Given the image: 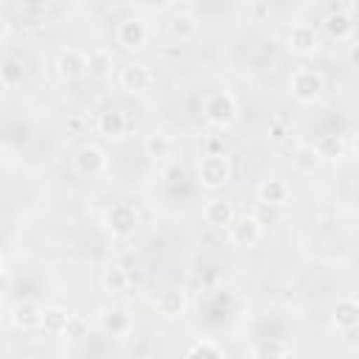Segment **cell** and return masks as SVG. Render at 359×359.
<instances>
[{"label": "cell", "mask_w": 359, "mask_h": 359, "mask_svg": "<svg viewBox=\"0 0 359 359\" xmlns=\"http://www.w3.org/2000/svg\"><path fill=\"white\" fill-rule=\"evenodd\" d=\"M292 165H294L300 174H314V171H320L323 160H320V154L314 151L311 143H300V146L292 151Z\"/></svg>", "instance_id": "obj_23"}, {"label": "cell", "mask_w": 359, "mask_h": 359, "mask_svg": "<svg viewBox=\"0 0 359 359\" xmlns=\"http://www.w3.org/2000/svg\"><path fill=\"white\" fill-rule=\"evenodd\" d=\"M115 39H118V45L123 50H143L146 42H149V22H146V17H140V14L123 17L115 25Z\"/></svg>", "instance_id": "obj_5"}, {"label": "cell", "mask_w": 359, "mask_h": 359, "mask_svg": "<svg viewBox=\"0 0 359 359\" xmlns=\"http://www.w3.org/2000/svg\"><path fill=\"white\" fill-rule=\"evenodd\" d=\"M227 238H230L233 247L250 250V247H255V244L264 238V224H261V219L252 216V213L236 216V219L230 222V227H227Z\"/></svg>", "instance_id": "obj_4"}, {"label": "cell", "mask_w": 359, "mask_h": 359, "mask_svg": "<svg viewBox=\"0 0 359 359\" xmlns=\"http://www.w3.org/2000/svg\"><path fill=\"white\" fill-rule=\"evenodd\" d=\"M289 356V342L269 337V339H258L250 348V359H286Z\"/></svg>", "instance_id": "obj_22"}, {"label": "cell", "mask_w": 359, "mask_h": 359, "mask_svg": "<svg viewBox=\"0 0 359 359\" xmlns=\"http://www.w3.org/2000/svg\"><path fill=\"white\" fill-rule=\"evenodd\" d=\"M6 275V255H3V250H0V278Z\"/></svg>", "instance_id": "obj_31"}, {"label": "cell", "mask_w": 359, "mask_h": 359, "mask_svg": "<svg viewBox=\"0 0 359 359\" xmlns=\"http://www.w3.org/2000/svg\"><path fill=\"white\" fill-rule=\"evenodd\" d=\"M311 146L320 154V160H342L345 157V137L342 135H323Z\"/></svg>", "instance_id": "obj_25"}, {"label": "cell", "mask_w": 359, "mask_h": 359, "mask_svg": "<svg viewBox=\"0 0 359 359\" xmlns=\"http://www.w3.org/2000/svg\"><path fill=\"white\" fill-rule=\"evenodd\" d=\"M98 325L109 337H126L132 331V314L123 306H109L98 311Z\"/></svg>", "instance_id": "obj_13"}, {"label": "cell", "mask_w": 359, "mask_h": 359, "mask_svg": "<svg viewBox=\"0 0 359 359\" xmlns=\"http://www.w3.org/2000/svg\"><path fill=\"white\" fill-rule=\"evenodd\" d=\"M67 320H70V311H67V309H62V306H48V309L42 311L39 328H42L45 334H50V337H62Z\"/></svg>", "instance_id": "obj_24"}, {"label": "cell", "mask_w": 359, "mask_h": 359, "mask_svg": "<svg viewBox=\"0 0 359 359\" xmlns=\"http://www.w3.org/2000/svg\"><path fill=\"white\" fill-rule=\"evenodd\" d=\"M202 216H205V222L210 224V227H230V222L236 219V210H233V202H227V199H210L208 205H205V210H202Z\"/></svg>", "instance_id": "obj_20"}, {"label": "cell", "mask_w": 359, "mask_h": 359, "mask_svg": "<svg viewBox=\"0 0 359 359\" xmlns=\"http://www.w3.org/2000/svg\"><path fill=\"white\" fill-rule=\"evenodd\" d=\"M17 79H22V70L17 62H6L3 65V84H14Z\"/></svg>", "instance_id": "obj_29"}, {"label": "cell", "mask_w": 359, "mask_h": 359, "mask_svg": "<svg viewBox=\"0 0 359 359\" xmlns=\"http://www.w3.org/2000/svg\"><path fill=\"white\" fill-rule=\"evenodd\" d=\"M154 84V73L146 62H126L121 70H118V87L129 95H140V93H149Z\"/></svg>", "instance_id": "obj_7"}, {"label": "cell", "mask_w": 359, "mask_h": 359, "mask_svg": "<svg viewBox=\"0 0 359 359\" xmlns=\"http://www.w3.org/2000/svg\"><path fill=\"white\" fill-rule=\"evenodd\" d=\"M0 84H3V65H0Z\"/></svg>", "instance_id": "obj_32"}, {"label": "cell", "mask_w": 359, "mask_h": 359, "mask_svg": "<svg viewBox=\"0 0 359 359\" xmlns=\"http://www.w3.org/2000/svg\"><path fill=\"white\" fill-rule=\"evenodd\" d=\"M101 289L107 294H123L129 289V272L121 264H109L101 272Z\"/></svg>", "instance_id": "obj_21"}, {"label": "cell", "mask_w": 359, "mask_h": 359, "mask_svg": "<svg viewBox=\"0 0 359 359\" xmlns=\"http://www.w3.org/2000/svg\"><path fill=\"white\" fill-rule=\"evenodd\" d=\"M56 73L62 81H76L87 73V53L79 48H62L56 56Z\"/></svg>", "instance_id": "obj_11"}, {"label": "cell", "mask_w": 359, "mask_h": 359, "mask_svg": "<svg viewBox=\"0 0 359 359\" xmlns=\"http://www.w3.org/2000/svg\"><path fill=\"white\" fill-rule=\"evenodd\" d=\"M196 34H199V20L191 11H180L177 8L168 17V36L174 42H191V39H196Z\"/></svg>", "instance_id": "obj_14"}, {"label": "cell", "mask_w": 359, "mask_h": 359, "mask_svg": "<svg viewBox=\"0 0 359 359\" xmlns=\"http://www.w3.org/2000/svg\"><path fill=\"white\" fill-rule=\"evenodd\" d=\"M171 149H174V143H171V137H168L165 132H151V135H146V140H143V151H146V157H151V160H165V157L171 154Z\"/></svg>", "instance_id": "obj_26"}, {"label": "cell", "mask_w": 359, "mask_h": 359, "mask_svg": "<svg viewBox=\"0 0 359 359\" xmlns=\"http://www.w3.org/2000/svg\"><path fill=\"white\" fill-rule=\"evenodd\" d=\"M107 165H109L107 151L98 149V146H93V143L76 149V154H73V171H76L79 177H84V180L101 177V174L107 171Z\"/></svg>", "instance_id": "obj_8"}, {"label": "cell", "mask_w": 359, "mask_h": 359, "mask_svg": "<svg viewBox=\"0 0 359 359\" xmlns=\"http://www.w3.org/2000/svg\"><path fill=\"white\" fill-rule=\"evenodd\" d=\"M104 227L112 238H129L137 230V210L129 202H115L104 213Z\"/></svg>", "instance_id": "obj_6"}, {"label": "cell", "mask_w": 359, "mask_h": 359, "mask_svg": "<svg viewBox=\"0 0 359 359\" xmlns=\"http://www.w3.org/2000/svg\"><path fill=\"white\" fill-rule=\"evenodd\" d=\"M233 177V165H230V157L222 154V151H208L199 157L196 163V180L205 191H219L230 182Z\"/></svg>", "instance_id": "obj_2"}, {"label": "cell", "mask_w": 359, "mask_h": 359, "mask_svg": "<svg viewBox=\"0 0 359 359\" xmlns=\"http://www.w3.org/2000/svg\"><path fill=\"white\" fill-rule=\"evenodd\" d=\"M331 320H334V328H337V331L353 334V328L359 325V303H356V297H353V294L339 297L337 306H334Z\"/></svg>", "instance_id": "obj_16"}, {"label": "cell", "mask_w": 359, "mask_h": 359, "mask_svg": "<svg viewBox=\"0 0 359 359\" xmlns=\"http://www.w3.org/2000/svg\"><path fill=\"white\" fill-rule=\"evenodd\" d=\"M289 93L300 104H311L325 93V76L314 67H294L289 76Z\"/></svg>", "instance_id": "obj_3"}, {"label": "cell", "mask_w": 359, "mask_h": 359, "mask_svg": "<svg viewBox=\"0 0 359 359\" xmlns=\"http://www.w3.org/2000/svg\"><path fill=\"white\" fill-rule=\"evenodd\" d=\"M202 115L216 129H230L238 121V101L230 90H213L202 98Z\"/></svg>", "instance_id": "obj_1"}, {"label": "cell", "mask_w": 359, "mask_h": 359, "mask_svg": "<svg viewBox=\"0 0 359 359\" xmlns=\"http://www.w3.org/2000/svg\"><path fill=\"white\" fill-rule=\"evenodd\" d=\"M185 292H180V289H163L157 297H154V309H157V314L160 317H165V320H174V317H182L185 314Z\"/></svg>", "instance_id": "obj_18"}, {"label": "cell", "mask_w": 359, "mask_h": 359, "mask_svg": "<svg viewBox=\"0 0 359 359\" xmlns=\"http://www.w3.org/2000/svg\"><path fill=\"white\" fill-rule=\"evenodd\" d=\"M90 334V320L87 317H81V314H70V320H67V325H65V339H73V342H79V339H84Z\"/></svg>", "instance_id": "obj_28"}, {"label": "cell", "mask_w": 359, "mask_h": 359, "mask_svg": "<svg viewBox=\"0 0 359 359\" xmlns=\"http://www.w3.org/2000/svg\"><path fill=\"white\" fill-rule=\"evenodd\" d=\"M87 73L90 76H95V79H112V73H115V56H112V50H107V48H93L90 53H87Z\"/></svg>", "instance_id": "obj_19"}, {"label": "cell", "mask_w": 359, "mask_h": 359, "mask_svg": "<svg viewBox=\"0 0 359 359\" xmlns=\"http://www.w3.org/2000/svg\"><path fill=\"white\" fill-rule=\"evenodd\" d=\"M353 11H356V3H345L342 8H337V11H331V14L325 17V31H328L331 39L348 42V39L353 36V31H356Z\"/></svg>", "instance_id": "obj_10"}, {"label": "cell", "mask_w": 359, "mask_h": 359, "mask_svg": "<svg viewBox=\"0 0 359 359\" xmlns=\"http://www.w3.org/2000/svg\"><path fill=\"white\" fill-rule=\"evenodd\" d=\"M255 196H258V202L266 205V208H280V205H286V202L292 199V191H289L286 180H280V177H266V180L258 182Z\"/></svg>", "instance_id": "obj_12"}, {"label": "cell", "mask_w": 359, "mask_h": 359, "mask_svg": "<svg viewBox=\"0 0 359 359\" xmlns=\"http://www.w3.org/2000/svg\"><path fill=\"white\" fill-rule=\"evenodd\" d=\"M95 129L104 135V137H109V140H121L123 135H126V129H129V118L121 112V109H104V112H98V121H95Z\"/></svg>", "instance_id": "obj_17"}, {"label": "cell", "mask_w": 359, "mask_h": 359, "mask_svg": "<svg viewBox=\"0 0 359 359\" xmlns=\"http://www.w3.org/2000/svg\"><path fill=\"white\" fill-rule=\"evenodd\" d=\"M8 28H11V25H8V17H6L3 11H0V42H3L6 36H8Z\"/></svg>", "instance_id": "obj_30"}, {"label": "cell", "mask_w": 359, "mask_h": 359, "mask_svg": "<svg viewBox=\"0 0 359 359\" xmlns=\"http://www.w3.org/2000/svg\"><path fill=\"white\" fill-rule=\"evenodd\" d=\"M42 306L36 303V300H17L14 303V309H11V323H14V328H20V331H34V328H39V323H42Z\"/></svg>", "instance_id": "obj_15"}, {"label": "cell", "mask_w": 359, "mask_h": 359, "mask_svg": "<svg viewBox=\"0 0 359 359\" xmlns=\"http://www.w3.org/2000/svg\"><path fill=\"white\" fill-rule=\"evenodd\" d=\"M185 359H224V351L219 342L213 339H196L191 342V348L185 351Z\"/></svg>", "instance_id": "obj_27"}, {"label": "cell", "mask_w": 359, "mask_h": 359, "mask_svg": "<svg viewBox=\"0 0 359 359\" xmlns=\"http://www.w3.org/2000/svg\"><path fill=\"white\" fill-rule=\"evenodd\" d=\"M286 45L297 56H314L320 50V31L311 22H294L286 34Z\"/></svg>", "instance_id": "obj_9"}]
</instances>
